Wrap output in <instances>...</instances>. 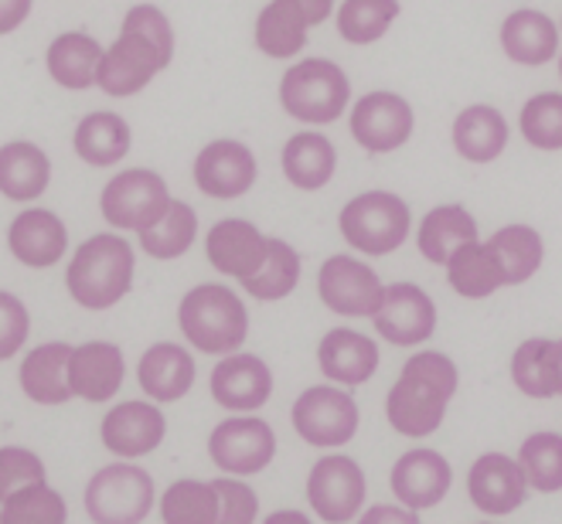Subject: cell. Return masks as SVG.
<instances>
[{
    "mask_svg": "<svg viewBox=\"0 0 562 524\" xmlns=\"http://www.w3.org/2000/svg\"><path fill=\"white\" fill-rule=\"evenodd\" d=\"M76 153L92 168H113L130 153V126L120 113H89L76 126Z\"/></svg>",
    "mask_w": 562,
    "mask_h": 524,
    "instance_id": "cell-35",
    "label": "cell"
},
{
    "mask_svg": "<svg viewBox=\"0 0 562 524\" xmlns=\"http://www.w3.org/2000/svg\"><path fill=\"white\" fill-rule=\"evenodd\" d=\"M450 483H453V470L447 464V456L437 449H409L392 464L389 474L392 494L409 511L437 508L447 498Z\"/></svg>",
    "mask_w": 562,
    "mask_h": 524,
    "instance_id": "cell-16",
    "label": "cell"
},
{
    "mask_svg": "<svg viewBox=\"0 0 562 524\" xmlns=\"http://www.w3.org/2000/svg\"><path fill=\"white\" fill-rule=\"evenodd\" d=\"M126 375L123 351L106 341H89L72 351L69 362V385L72 396L86 402H110Z\"/></svg>",
    "mask_w": 562,
    "mask_h": 524,
    "instance_id": "cell-23",
    "label": "cell"
},
{
    "mask_svg": "<svg viewBox=\"0 0 562 524\" xmlns=\"http://www.w3.org/2000/svg\"><path fill=\"white\" fill-rule=\"evenodd\" d=\"M358 524H423L416 511L400 508V504H372L361 511Z\"/></svg>",
    "mask_w": 562,
    "mask_h": 524,
    "instance_id": "cell-47",
    "label": "cell"
},
{
    "mask_svg": "<svg viewBox=\"0 0 562 524\" xmlns=\"http://www.w3.org/2000/svg\"><path fill=\"white\" fill-rule=\"evenodd\" d=\"M262 524H314L304 511H273V514H267L262 517Z\"/></svg>",
    "mask_w": 562,
    "mask_h": 524,
    "instance_id": "cell-50",
    "label": "cell"
},
{
    "mask_svg": "<svg viewBox=\"0 0 562 524\" xmlns=\"http://www.w3.org/2000/svg\"><path fill=\"white\" fill-rule=\"evenodd\" d=\"M338 168V153L335 144L321 134H293L283 147V174L293 187L301 191H321Z\"/></svg>",
    "mask_w": 562,
    "mask_h": 524,
    "instance_id": "cell-30",
    "label": "cell"
},
{
    "mask_svg": "<svg viewBox=\"0 0 562 524\" xmlns=\"http://www.w3.org/2000/svg\"><path fill=\"white\" fill-rule=\"evenodd\" d=\"M194 184L209 198L233 202L256 184V157L239 140H212L194 157Z\"/></svg>",
    "mask_w": 562,
    "mask_h": 524,
    "instance_id": "cell-17",
    "label": "cell"
},
{
    "mask_svg": "<svg viewBox=\"0 0 562 524\" xmlns=\"http://www.w3.org/2000/svg\"><path fill=\"white\" fill-rule=\"evenodd\" d=\"M317 365L335 385L358 388L379 372V344L351 327H335L317 344Z\"/></svg>",
    "mask_w": 562,
    "mask_h": 524,
    "instance_id": "cell-21",
    "label": "cell"
},
{
    "mask_svg": "<svg viewBox=\"0 0 562 524\" xmlns=\"http://www.w3.org/2000/svg\"><path fill=\"white\" fill-rule=\"evenodd\" d=\"M453 147L471 163L498 160L508 147V123L494 106H468L453 119Z\"/></svg>",
    "mask_w": 562,
    "mask_h": 524,
    "instance_id": "cell-29",
    "label": "cell"
},
{
    "mask_svg": "<svg viewBox=\"0 0 562 524\" xmlns=\"http://www.w3.org/2000/svg\"><path fill=\"white\" fill-rule=\"evenodd\" d=\"M31 14V0H0V35H11Z\"/></svg>",
    "mask_w": 562,
    "mask_h": 524,
    "instance_id": "cell-48",
    "label": "cell"
},
{
    "mask_svg": "<svg viewBox=\"0 0 562 524\" xmlns=\"http://www.w3.org/2000/svg\"><path fill=\"white\" fill-rule=\"evenodd\" d=\"M559 79H562V55H559Z\"/></svg>",
    "mask_w": 562,
    "mask_h": 524,
    "instance_id": "cell-52",
    "label": "cell"
},
{
    "mask_svg": "<svg viewBox=\"0 0 562 524\" xmlns=\"http://www.w3.org/2000/svg\"><path fill=\"white\" fill-rule=\"evenodd\" d=\"M290 419H293L296 436L317 449H338V446L351 443L358 433V422H361L358 402L338 385L304 388L290 409Z\"/></svg>",
    "mask_w": 562,
    "mask_h": 524,
    "instance_id": "cell-8",
    "label": "cell"
},
{
    "mask_svg": "<svg viewBox=\"0 0 562 524\" xmlns=\"http://www.w3.org/2000/svg\"><path fill=\"white\" fill-rule=\"evenodd\" d=\"M487 246H491L494 259H498L508 286L532 280L539 273V266H542V259H546L542 236L536 232L532 225H505L487 239Z\"/></svg>",
    "mask_w": 562,
    "mask_h": 524,
    "instance_id": "cell-34",
    "label": "cell"
},
{
    "mask_svg": "<svg viewBox=\"0 0 562 524\" xmlns=\"http://www.w3.org/2000/svg\"><path fill=\"white\" fill-rule=\"evenodd\" d=\"M205 255L222 276H236L239 283H246L267 262L270 239L246 218H222L209 228Z\"/></svg>",
    "mask_w": 562,
    "mask_h": 524,
    "instance_id": "cell-15",
    "label": "cell"
},
{
    "mask_svg": "<svg viewBox=\"0 0 562 524\" xmlns=\"http://www.w3.org/2000/svg\"><path fill=\"white\" fill-rule=\"evenodd\" d=\"M559 396H562V341H559Z\"/></svg>",
    "mask_w": 562,
    "mask_h": 524,
    "instance_id": "cell-51",
    "label": "cell"
},
{
    "mask_svg": "<svg viewBox=\"0 0 562 524\" xmlns=\"http://www.w3.org/2000/svg\"><path fill=\"white\" fill-rule=\"evenodd\" d=\"M409 205L392 191H366L351 198L341 215L338 228L351 249L366 255H389L409 239Z\"/></svg>",
    "mask_w": 562,
    "mask_h": 524,
    "instance_id": "cell-6",
    "label": "cell"
},
{
    "mask_svg": "<svg viewBox=\"0 0 562 524\" xmlns=\"http://www.w3.org/2000/svg\"><path fill=\"white\" fill-rule=\"evenodd\" d=\"M512 381L528 399L559 396V341L532 338L512 354Z\"/></svg>",
    "mask_w": 562,
    "mask_h": 524,
    "instance_id": "cell-33",
    "label": "cell"
},
{
    "mask_svg": "<svg viewBox=\"0 0 562 524\" xmlns=\"http://www.w3.org/2000/svg\"><path fill=\"white\" fill-rule=\"evenodd\" d=\"M65 521H69V508H65L61 494L48 483L24 487L0 508V524H65Z\"/></svg>",
    "mask_w": 562,
    "mask_h": 524,
    "instance_id": "cell-42",
    "label": "cell"
},
{
    "mask_svg": "<svg viewBox=\"0 0 562 524\" xmlns=\"http://www.w3.org/2000/svg\"><path fill=\"white\" fill-rule=\"evenodd\" d=\"M468 242H477V221L468 208L460 205H440L434 212H426V218L419 221V236L416 246L426 255V262H437V266H447L453 259V252Z\"/></svg>",
    "mask_w": 562,
    "mask_h": 524,
    "instance_id": "cell-28",
    "label": "cell"
},
{
    "mask_svg": "<svg viewBox=\"0 0 562 524\" xmlns=\"http://www.w3.org/2000/svg\"><path fill=\"white\" fill-rule=\"evenodd\" d=\"M103 48L95 38L82 31H65L48 45V72L65 89H89L99 79V65H103Z\"/></svg>",
    "mask_w": 562,
    "mask_h": 524,
    "instance_id": "cell-31",
    "label": "cell"
},
{
    "mask_svg": "<svg viewBox=\"0 0 562 524\" xmlns=\"http://www.w3.org/2000/svg\"><path fill=\"white\" fill-rule=\"evenodd\" d=\"M307 21L286 0H270L256 18V45L270 58H290L307 45Z\"/></svg>",
    "mask_w": 562,
    "mask_h": 524,
    "instance_id": "cell-36",
    "label": "cell"
},
{
    "mask_svg": "<svg viewBox=\"0 0 562 524\" xmlns=\"http://www.w3.org/2000/svg\"><path fill=\"white\" fill-rule=\"evenodd\" d=\"M52 181V160L42 147L14 140L0 147V194L11 202H35Z\"/></svg>",
    "mask_w": 562,
    "mask_h": 524,
    "instance_id": "cell-26",
    "label": "cell"
},
{
    "mask_svg": "<svg viewBox=\"0 0 562 524\" xmlns=\"http://www.w3.org/2000/svg\"><path fill=\"white\" fill-rule=\"evenodd\" d=\"M502 48L518 65H546L559 55V27L542 11L521 8L502 24Z\"/></svg>",
    "mask_w": 562,
    "mask_h": 524,
    "instance_id": "cell-27",
    "label": "cell"
},
{
    "mask_svg": "<svg viewBox=\"0 0 562 524\" xmlns=\"http://www.w3.org/2000/svg\"><path fill=\"white\" fill-rule=\"evenodd\" d=\"M198 236V215L188 202H171L168 215H164L154 228L140 232V249L150 259H178L194 246Z\"/></svg>",
    "mask_w": 562,
    "mask_h": 524,
    "instance_id": "cell-39",
    "label": "cell"
},
{
    "mask_svg": "<svg viewBox=\"0 0 562 524\" xmlns=\"http://www.w3.org/2000/svg\"><path fill=\"white\" fill-rule=\"evenodd\" d=\"M175 58V31L154 4L130 8L120 27V38L106 48L99 65L95 86L106 95H137L160 69H168Z\"/></svg>",
    "mask_w": 562,
    "mask_h": 524,
    "instance_id": "cell-1",
    "label": "cell"
},
{
    "mask_svg": "<svg viewBox=\"0 0 562 524\" xmlns=\"http://www.w3.org/2000/svg\"><path fill=\"white\" fill-rule=\"evenodd\" d=\"M72 300L86 310L116 307L134 286V246L123 236H92L86 239L65 273Z\"/></svg>",
    "mask_w": 562,
    "mask_h": 524,
    "instance_id": "cell-3",
    "label": "cell"
},
{
    "mask_svg": "<svg viewBox=\"0 0 562 524\" xmlns=\"http://www.w3.org/2000/svg\"><path fill=\"white\" fill-rule=\"evenodd\" d=\"M194 357L181 344H150L140 354L137 365V381L144 388V396L154 402H181L191 385H194Z\"/></svg>",
    "mask_w": 562,
    "mask_h": 524,
    "instance_id": "cell-24",
    "label": "cell"
},
{
    "mask_svg": "<svg viewBox=\"0 0 562 524\" xmlns=\"http://www.w3.org/2000/svg\"><path fill=\"white\" fill-rule=\"evenodd\" d=\"M518 464L528 487H536L539 494H555L562 490V436L549 430L532 433L518 449Z\"/></svg>",
    "mask_w": 562,
    "mask_h": 524,
    "instance_id": "cell-40",
    "label": "cell"
},
{
    "mask_svg": "<svg viewBox=\"0 0 562 524\" xmlns=\"http://www.w3.org/2000/svg\"><path fill=\"white\" fill-rule=\"evenodd\" d=\"M218 490L205 480H175L160 498L164 524H218Z\"/></svg>",
    "mask_w": 562,
    "mask_h": 524,
    "instance_id": "cell-37",
    "label": "cell"
},
{
    "mask_svg": "<svg viewBox=\"0 0 562 524\" xmlns=\"http://www.w3.org/2000/svg\"><path fill=\"white\" fill-rule=\"evenodd\" d=\"M178 323L188 344L205 354H239L249 334V310L236 289L222 283H202L184 293L178 307Z\"/></svg>",
    "mask_w": 562,
    "mask_h": 524,
    "instance_id": "cell-4",
    "label": "cell"
},
{
    "mask_svg": "<svg viewBox=\"0 0 562 524\" xmlns=\"http://www.w3.org/2000/svg\"><path fill=\"white\" fill-rule=\"evenodd\" d=\"M72 344H42L31 351L21 362V388L31 402L38 406H61L72 399V385H69V362H72Z\"/></svg>",
    "mask_w": 562,
    "mask_h": 524,
    "instance_id": "cell-25",
    "label": "cell"
},
{
    "mask_svg": "<svg viewBox=\"0 0 562 524\" xmlns=\"http://www.w3.org/2000/svg\"><path fill=\"white\" fill-rule=\"evenodd\" d=\"M212 399L228 412H256L273 396V372L256 354H228L212 368Z\"/></svg>",
    "mask_w": 562,
    "mask_h": 524,
    "instance_id": "cell-20",
    "label": "cell"
},
{
    "mask_svg": "<svg viewBox=\"0 0 562 524\" xmlns=\"http://www.w3.org/2000/svg\"><path fill=\"white\" fill-rule=\"evenodd\" d=\"M212 464L222 474L233 477H256L262 474L277 456V433L267 419L256 415H233L222 419L209 436Z\"/></svg>",
    "mask_w": 562,
    "mask_h": 524,
    "instance_id": "cell-12",
    "label": "cell"
},
{
    "mask_svg": "<svg viewBox=\"0 0 562 524\" xmlns=\"http://www.w3.org/2000/svg\"><path fill=\"white\" fill-rule=\"evenodd\" d=\"M286 4L301 11V18L307 24H321V21H327L330 8H335V0H286Z\"/></svg>",
    "mask_w": 562,
    "mask_h": 524,
    "instance_id": "cell-49",
    "label": "cell"
},
{
    "mask_svg": "<svg viewBox=\"0 0 562 524\" xmlns=\"http://www.w3.org/2000/svg\"><path fill=\"white\" fill-rule=\"evenodd\" d=\"M296 283H301V252L283 239H270L267 262H262V270L252 280L243 283V289L262 304H277V300L290 297Z\"/></svg>",
    "mask_w": 562,
    "mask_h": 524,
    "instance_id": "cell-38",
    "label": "cell"
},
{
    "mask_svg": "<svg viewBox=\"0 0 562 524\" xmlns=\"http://www.w3.org/2000/svg\"><path fill=\"white\" fill-rule=\"evenodd\" d=\"M372 323L382 341L395 348H416L437 331V304L416 283H392L385 286V304Z\"/></svg>",
    "mask_w": 562,
    "mask_h": 524,
    "instance_id": "cell-13",
    "label": "cell"
},
{
    "mask_svg": "<svg viewBox=\"0 0 562 524\" xmlns=\"http://www.w3.org/2000/svg\"><path fill=\"white\" fill-rule=\"evenodd\" d=\"M317 297L327 310H335L341 317L375 320L385 304V286L369 262H361L355 255H330L321 262Z\"/></svg>",
    "mask_w": 562,
    "mask_h": 524,
    "instance_id": "cell-11",
    "label": "cell"
},
{
    "mask_svg": "<svg viewBox=\"0 0 562 524\" xmlns=\"http://www.w3.org/2000/svg\"><path fill=\"white\" fill-rule=\"evenodd\" d=\"M92 524H144L154 508V477L134 464H110L86 483Z\"/></svg>",
    "mask_w": 562,
    "mask_h": 524,
    "instance_id": "cell-7",
    "label": "cell"
},
{
    "mask_svg": "<svg viewBox=\"0 0 562 524\" xmlns=\"http://www.w3.org/2000/svg\"><path fill=\"white\" fill-rule=\"evenodd\" d=\"M218 490V524H256L259 517V498L256 490L243 480H212Z\"/></svg>",
    "mask_w": 562,
    "mask_h": 524,
    "instance_id": "cell-46",
    "label": "cell"
},
{
    "mask_svg": "<svg viewBox=\"0 0 562 524\" xmlns=\"http://www.w3.org/2000/svg\"><path fill=\"white\" fill-rule=\"evenodd\" d=\"M69 232L55 212L48 208H27L8 228V249L18 262L31 270H48L65 255Z\"/></svg>",
    "mask_w": 562,
    "mask_h": 524,
    "instance_id": "cell-22",
    "label": "cell"
},
{
    "mask_svg": "<svg viewBox=\"0 0 562 524\" xmlns=\"http://www.w3.org/2000/svg\"><path fill=\"white\" fill-rule=\"evenodd\" d=\"M171 202L175 198L168 194V184H164L157 171L130 168L103 187L99 208H103V218L113 228H123V232H147V228H154L168 215Z\"/></svg>",
    "mask_w": 562,
    "mask_h": 524,
    "instance_id": "cell-9",
    "label": "cell"
},
{
    "mask_svg": "<svg viewBox=\"0 0 562 524\" xmlns=\"http://www.w3.org/2000/svg\"><path fill=\"white\" fill-rule=\"evenodd\" d=\"M27 331H31L27 307L14 297V293L0 289V362H8V357H14L24 348Z\"/></svg>",
    "mask_w": 562,
    "mask_h": 524,
    "instance_id": "cell-45",
    "label": "cell"
},
{
    "mask_svg": "<svg viewBox=\"0 0 562 524\" xmlns=\"http://www.w3.org/2000/svg\"><path fill=\"white\" fill-rule=\"evenodd\" d=\"M413 106L395 92H369L351 110V137L369 153L400 150L413 137Z\"/></svg>",
    "mask_w": 562,
    "mask_h": 524,
    "instance_id": "cell-14",
    "label": "cell"
},
{
    "mask_svg": "<svg viewBox=\"0 0 562 524\" xmlns=\"http://www.w3.org/2000/svg\"><path fill=\"white\" fill-rule=\"evenodd\" d=\"M366 470L345 453H327L311 467L307 477V504L327 524H348L366 511Z\"/></svg>",
    "mask_w": 562,
    "mask_h": 524,
    "instance_id": "cell-10",
    "label": "cell"
},
{
    "mask_svg": "<svg viewBox=\"0 0 562 524\" xmlns=\"http://www.w3.org/2000/svg\"><path fill=\"white\" fill-rule=\"evenodd\" d=\"M400 18V0H345L338 11V31L351 45H369L382 38Z\"/></svg>",
    "mask_w": 562,
    "mask_h": 524,
    "instance_id": "cell-41",
    "label": "cell"
},
{
    "mask_svg": "<svg viewBox=\"0 0 562 524\" xmlns=\"http://www.w3.org/2000/svg\"><path fill=\"white\" fill-rule=\"evenodd\" d=\"M45 483V464L24 446H4L0 449V504L14 498L18 490Z\"/></svg>",
    "mask_w": 562,
    "mask_h": 524,
    "instance_id": "cell-44",
    "label": "cell"
},
{
    "mask_svg": "<svg viewBox=\"0 0 562 524\" xmlns=\"http://www.w3.org/2000/svg\"><path fill=\"white\" fill-rule=\"evenodd\" d=\"M521 137L536 150H562V92H539L521 110Z\"/></svg>",
    "mask_w": 562,
    "mask_h": 524,
    "instance_id": "cell-43",
    "label": "cell"
},
{
    "mask_svg": "<svg viewBox=\"0 0 562 524\" xmlns=\"http://www.w3.org/2000/svg\"><path fill=\"white\" fill-rule=\"evenodd\" d=\"M468 494L484 514H515L528 498V480L518 460L508 453H481L468 474Z\"/></svg>",
    "mask_w": 562,
    "mask_h": 524,
    "instance_id": "cell-18",
    "label": "cell"
},
{
    "mask_svg": "<svg viewBox=\"0 0 562 524\" xmlns=\"http://www.w3.org/2000/svg\"><path fill=\"white\" fill-rule=\"evenodd\" d=\"M99 436H103V446L123 460H137V456L154 453L164 436H168V419L154 402H120L103 415V425H99Z\"/></svg>",
    "mask_w": 562,
    "mask_h": 524,
    "instance_id": "cell-19",
    "label": "cell"
},
{
    "mask_svg": "<svg viewBox=\"0 0 562 524\" xmlns=\"http://www.w3.org/2000/svg\"><path fill=\"white\" fill-rule=\"evenodd\" d=\"M351 100V82L341 65L327 58H304L280 82L283 110L301 123H335Z\"/></svg>",
    "mask_w": 562,
    "mask_h": 524,
    "instance_id": "cell-5",
    "label": "cell"
},
{
    "mask_svg": "<svg viewBox=\"0 0 562 524\" xmlns=\"http://www.w3.org/2000/svg\"><path fill=\"white\" fill-rule=\"evenodd\" d=\"M447 283L453 286V293H460V297H468V300H484L491 293H498L502 286H508L487 242L460 246L453 259L447 262Z\"/></svg>",
    "mask_w": 562,
    "mask_h": 524,
    "instance_id": "cell-32",
    "label": "cell"
},
{
    "mask_svg": "<svg viewBox=\"0 0 562 524\" xmlns=\"http://www.w3.org/2000/svg\"><path fill=\"white\" fill-rule=\"evenodd\" d=\"M457 385H460L457 365L443 351L413 354L403 365V375L389 388L385 399L389 425L409 440L434 436L443 425L447 406L457 396Z\"/></svg>",
    "mask_w": 562,
    "mask_h": 524,
    "instance_id": "cell-2",
    "label": "cell"
}]
</instances>
